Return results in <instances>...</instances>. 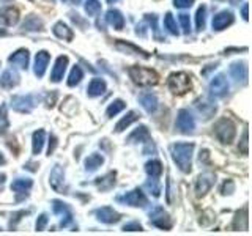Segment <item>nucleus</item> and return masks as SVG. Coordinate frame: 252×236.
<instances>
[{"mask_svg": "<svg viewBox=\"0 0 252 236\" xmlns=\"http://www.w3.org/2000/svg\"><path fill=\"white\" fill-rule=\"evenodd\" d=\"M69 18H71V21H73L74 24H77V26H81V29H85V27H87V21H84L77 13H69Z\"/></svg>", "mask_w": 252, "mask_h": 236, "instance_id": "obj_47", "label": "nucleus"}, {"mask_svg": "<svg viewBox=\"0 0 252 236\" xmlns=\"http://www.w3.org/2000/svg\"><path fill=\"white\" fill-rule=\"evenodd\" d=\"M240 149L243 151V154H248V131H244V134H243V140H241V148Z\"/></svg>", "mask_w": 252, "mask_h": 236, "instance_id": "obj_49", "label": "nucleus"}, {"mask_svg": "<svg viewBox=\"0 0 252 236\" xmlns=\"http://www.w3.org/2000/svg\"><path fill=\"white\" fill-rule=\"evenodd\" d=\"M210 91L213 96L216 98H224L225 94L228 93V82L224 74H218L211 79L210 82Z\"/></svg>", "mask_w": 252, "mask_h": 236, "instance_id": "obj_10", "label": "nucleus"}, {"mask_svg": "<svg viewBox=\"0 0 252 236\" xmlns=\"http://www.w3.org/2000/svg\"><path fill=\"white\" fill-rule=\"evenodd\" d=\"M2 164H5V157H3L2 153H0V165H2Z\"/></svg>", "mask_w": 252, "mask_h": 236, "instance_id": "obj_54", "label": "nucleus"}, {"mask_svg": "<svg viewBox=\"0 0 252 236\" xmlns=\"http://www.w3.org/2000/svg\"><path fill=\"white\" fill-rule=\"evenodd\" d=\"M117 202H122V203H126V205H129V206H136V208H139V206L142 208V206H145V205H148L145 194L142 192V189H139V187L126 192L122 197H117Z\"/></svg>", "mask_w": 252, "mask_h": 236, "instance_id": "obj_7", "label": "nucleus"}, {"mask_svg": "<svg viewBox=\"0 0 252 236\" xmlns=\"http://www.w3.org/2000/svg\"><path fill=\"white\" fill-rule=\"evenodd\" d=\"M115 47L118 51H122V52H126V54H134V55H142V57H145L148 59L150 57V54H147L144 49H140V47L137 46H134L131 43H126V41H122V39H117L115 41Z\"/></svg>", "mask_w": 252, "mask_h": 236, "instance_id": "obj_26", "label": "nucleus"}, {"mask_svg": "<svg viewBox=\"0 0 252 236\" xmlns=\"http://www.w3.org/2000/svg\"><path fill=\"white\" fill-rule=\"evenodd\" d=\"M150 224L161 228V230H170L172 228V219L161 206H156L150 211Z\"/></svg>", "mask_w": 252, "mask_h": 236, "instance_id": "obj_6", "label": "nucleus"}, {"mask_svg": "<svg viewBox=\"0 0 252 236\" xmlns=\"http://www.w3.org/2000/svg\"><path fill=\"white\" fill-rule=\"evenodd\" d=\"M205 21H207V6L202 5L195 13V26L199 31H202L205 29Z\"/></svg>", "mask_w": 252, "mask_h": 236, "instance_id": "obj_38", "label": "nucleus"}, {"mask_svg": "<svg viewBox=\"0 0 252 236\" xmlns=\"http://www.w3.org/2000/svg\"><path fill=\"white\" fill-rule=\"evenodd\" d=\"M215 136L224 145H230L236 136V126L230 118H220L215 124Z\"/></svg>", "mask_w": 252, "mask_h": 236, "instance_id": "obj_2", "label": "nucleus"}, {"mask_svg": "<svg viewBox=\"0 0 252 236\" xmlns=\"http://www.w3.org/2000/svg\"><path fill=\"white\" fill-rule=\"evenodd\" d=\"M145 187L150 191V194H153L155 197H159L161 195V187H159V184H158L156 178L148 179L147 183H145Z\"/></svg>", "mask_w": 252, "mask_h": 236, "instance_id": "obj_41", "label": "nucleus"}, {"mask_svg": "<svg viewBox=\"0 0 252 236\" xmlns=\"http://www.w3.org/2000/svg\"><path fill=\"white\" fill-rule=\"evenodd\" d=\"M152 140V136H150L148 132V128L147 126H139L137 129H134L129 137H128V144H148V142Z\"/></svg>", "mask_w": 252, "mask_h": 236, "instance_id": "obj_20", "label": "nucleus"}, {"mask_svg": "<svg viewBox=\"0 0 252 236\" xmlns=\"http://www.w3.org/2000/svg\"><path fill=\"white\" fill-rule=\"evenodd\" d=\"M144 228L139 222H128L123 225V232H142Z\"/></svg>", "mask_w": 252, "mask_h": 236, "instance_id": "obj_45", "label": "nucleus"}, {"mask_svg": "<svg viewBox=\"0 0 252 236\" xmlns=\"http://www.w3.org/2000/svg\"><path fill=\"white\" fill-rule=\"evenodd\" d=\"M194 3V0H173V6L175 8H189Z\"/></svg>", "mask_w": 252, "mask_h": 236, "instance_id": "obj_48", "label": "nucleus"}, {"mask_svg": "<svg viewBox=\"0 0 252 236\" xmlns=\"http://www.w3.org/2000/svg\"><path fill=\"white\" fill-rule=\"evenodd\" d=\"M215 183H216V175H215V173H210V172L202 173V175L197 178V181H195V192H197V195H199V197L205 195L213 187V184H215Z\"/></svg>", "mask_w": 252, "mask_h": 236, "instance_id": "obj_11", "label": "nucleus"}, {"mask_svg": "<svg viewBox=\"0 0 252 236\" xmlns=\"http://www.w3.org/2000/svg\"><path fill=\"white\" fill-rule=\"evenodd\" d=\"M49 183L51 187L54 189L55 192H60V194H66V186H65V172L60 167V165H55L51 172V177H49Z\"/></svg>", "mask_w": 252, "mask_h": 236, "instance_id": "obj_9", "label": "nucleus"}, {"mask_svg": "<svg viewBox=\"0 0 252 236\" xmlns=\"http://www.w3.org/2000/svg\"><path fill=\"white\" fill-rule=\"evenodd\" d=\"M145 172L148 173L150 178H159L162 173V164L158 159H152L145 164Z\"/></svg>", "mask_w": 252, "mask_h": 236, "instance_id": "obj_34", "label": "nucleus"}, {"mask_svg": "<svg viewBox=\"0 0 252 236\" xmlns=\"http://www.w3.org/2000/svg\"><path fill=\"white\" fill-rule=\"evenodd\" d=\"M52 209L55 214L62 216V227H68L73 222V214H71V209L68 208L66 203H63L62 200H54L52 202Z\"/></svg>", "mask_w": 252, "mask_h": 236, "instance_id": "obj_15", "label": "nucleus"}, {"mask_svg": "<svg viewBox=\"0 0 252 236\" xmlns=\"http://www.w3.org/2000/svg\"><path fill=\"white\" fill-rule=\"evenodd\" d=\"M195 107L200 114L205 115L203 117L205 120H208V118L216 112V106L210 101H195Z\"/></svg>", "mask_w": 252, "mask_h": 236, "instance_id": "obj_33", "label": "nucleus"}, {"mask_svg": "<svg viewBox=\"0 0 252 236\" xmlns=\"http://www.w3.org/2000/svg\"><path fill=\"white\" fill-rule=\"evenodd\" d=\"M230 74L236 82H248V65L246 61H235L230 65Z\"/></svg>", "mask_w": 252, "mask_h": 236, "instance_id": "obj_19", "label": "nucleus"}, {"mask_svg": "<svg viewBox=\"0 0 252 236\" xmlns=\"http://www.w3.org/2000/svg\"><path fill=\"white\" fill-rule=\"evenodd\" d=\"M55 147H57V139H55V136H51L49 137V149H47V154L51 156L54 153Z\"/></svg>", "mask_w": 252, "mask_h": 236, "instance_id": "obj_50", "label": "nucleus"}, {"mask_svg": "<svg viewBox=\"0 0 252 236\" xmlns=\"http://www.w3.org/2000/svg\"><path fill=\"white\" fill-rule=\"evenodd\" d=\"M175 128L181 134H191L195 129V120L191 115V112L186 109H181L178 115H177V121H175Z\"/></svg>", "mask_w": 252, "mask_h": 236, "instance_id": "obj_8", "label": "nucleus"}, {"mask_svg": "<svg viewBox=\"0 0 252 236\" xmlns=\"http://www.w3.org/2000/svg\"><path fill=\"white\" fill-rule=\"evenodd\" d=\"M139 102H140L142 107H144L148 114L156 112V109H158V98H156L155 93H152V91L140 93L139 94Z\"/></svg>", "mask_w": 252, "mask_h": 236, "instance_id": "obj_21", "label": "nucleus"}, {"mask_svg": "<svg viewBox=\"0 0 252 236\" xmlns=\"http://www.w3.org/2000/svg\"><path fill=\"white\" fill-rule=\"evenodd\" d=\"M192 151H194V144H173L170 147V153H172V159L177 164V167L183 172L189 173L191 172V159H192Z\"/></svg>", "mask_w": 252, "mask_h": 236, "instance_id": "obj_1", "label": "nucleus"}, {"mask_svg": "<svg viewBox=\"0 0 252 236\" xmlns=\"http://www.w3.org/2000/svg\"><path fill=\"white\" fill-rule=\"evenodd\" d=\"M32 186H33V181L30 178H16L11 183V191L21 195H27Z\"/></svg>", "mask_w": 252, "mask_h": 236, "instance_id": "obj_24", "label": "nucleus"}, {"mask_svg": "<svg viewBox=\"0 0 252 236\" xmlns=\"http://www.w3.org/2000/svg\"><path fill=\"white\" fill-rule=\"evenodd\" d=\"M128 73L134 81V84L142 85V87L155 85V84H158V79H159V76H158L155 69L144 68V66H131L128 69Z\"/></svg>", "mask_w": 252, "mask_h": 236, "instance_id": "obj_3", "label": "nucleus"}, {"mask_svg": "<svg viewBox=\"0 0 252 236\" xmlns=\"http://www.w3.org/2000/svg\"><path fill=\"white\" fill-rule=\"evenodd\" d=\"M2 2H5V3H6V2H11V0H2Z\"/></svg>", "mask_w": 252, "mask_h": 236, "instance_id": "obj_58", "label": "nucleus"}, {"mask_svg": "<svg viewBox=\"0 0 252 236\" xmlns=\"http://www.w3.org/2000/svg\"><path fill=\"white\" fill-rule=\"evenodd\" d=\"M2 35H6V31H5V30H0V36H2Z\"/></svg>", "mask_w": 252, "mask_h": 236, "instance_id": "obj_56", "label": "nucleus"}, {"mask_svg": "<svg viewBox=\"0 0 252 236\" xmlns=\"http://www.w3.org/2000/svg\"><path fill=\"white\" fill-rule=\"evenodd\" d=\"M47 222H49V217H47V214H39L38 216V219H36V230L38 232H43L44 228H46V225H47Z\"/></svg>", "mask_w": 252, "mask_h": 236, "instance_id": "obj_44", "label": "nucleus"}, {"mask_svg": "<svg viewBox=\"0 0 252 236\" xmlns=\"http://www.w3.org/2000/svg\"><path fill=\"white\" fill-rule=\"evenodd\" d=\"M106 88H107V85L104 82V79L94 77L90 81L89 87H87V94H89L90 98H98L106 91Z\"/></svg>", "mask_w": 252, "mask_h": 236, "instance_id": "obj_23", "label": "nucleus"}, {"mask_svg": "<svg viewBox=\"0 0 252 236\" xmlns=\"http://www.w3.org/2000/svg\"><path fill=\"white\" fill-rule=\"evenodd\" d=\"M19 74H18V71L13 69V68H8L3 71V74L0 76V87L5 90H10L13 88V87H16L19 84Z\"/></svg>", "mask_w": 252, "mask_h": 236, "instance_id": "obj_16", "label": "nucleus"}, {"mask_svg": "<svg viewBox=\"0 0 252 236\" xmlns=\"http://www.w3.org/2000/svg\"><path fill=\"white\" fill-rule=\"evenodd\" d=\"M106 21L112 26L115 30H123L125 27V18H123V14L118 11V10H109L106 13Z\"/></svg>", "mask_w": 252, "mask_h": 236, "instance_id": "obj_27", "label": "nucleus"}, {"mask_svg": "<svg viewBox=\"0 0 252 236\" xmlns=\"http://www.w3.org/2000/svg\"><path fill=\"white\" fill-rule=\"evenodd\" d=\"M8 126H10V121H8V115H6V107L2 106L0 107V134H5Z\"/></svg>", "mask_w": 252, "mask_h": 236, "instance_id": "obj_40", "label": "nucleus"}, {"mask_svg": "<svg viewBox=\"0 0 252 236\" xmlns=\"http://www.w3.org/2000/svg\"><path fill=\"white\" fill-rule=\"evenodd\" d=\"M125 107H126V104H125V101H123V99H115V101L112 102V104H110V106L107 107L106 115H107L109 118H112V117H115L117 114H120Z\"/></svg>", "mask_w": 252, "mask_h": 236, "instance_id": "obj_37", "label": "nucleus"}, {"mask_svg": "<svg viewBox=\"0 0 252 236\" xmlns=\"http://www.w3.org/2000/svg\"><path fill=\"white\" fill-rule=\"evenodd\" d=\"M233 21H235L233 13H232V11H228V10H222V11H219L218 14H215V18H213L211 26H213V30L220 31V30L227 29L228 26H232Z\"/></svg>", "mask_w": 252, "mask_h": 236, "instance_id": "obj_12", "label": "nucleus"}, {"mask_svg": "<svg viewBox=\"0 0 252 236\" xmlns=\"http://www.w3.org/2000/svg\"><path fill=\"white\" fill-rule=\"evenodd\" d=\"M44 142H46V132L43 129L35 131L33 137H32V151H33V154L41 153V149L44 147Z\"/></svg>", "mask_w": 252, "mask_h": 236, "instance_id": "obj_30", "label": "nucleus"}, {"mask_svg": "<svg viewBox=\"0 0 252 236\" xmlns=\"http://www.w3.org/2000/svg\"><path fill=\"white\" fill-rule=\"evenodd\" d=\"M145 19L150 22V26L153 27V31H155V36L159 39V29H158V18H156V14H147L145 16Z\"/></svg>", "mask_w": 252, "mask_h": 236, "instance_id": "obj_43", "label": "nucleus"}, {"mask_svg": "<svg viewBox=\"0 0 252 236\" xmlns=\"http://www.w3.org/2000/svg\"><path fill=\"white\" fill-rule=\"evenodd\" d=\"M38 102H39V98L36 94H16V96L11 98V107L16 112L29 114L32 112V109L36 107Z\"/></svg>", "mask_w": 252, "mask_h": 236, "instance_id": "obj_4", "label": "nucleus"}, {"mask_svg": "<svg viewBox=\"0 0 252 236\" xmlns=\"http://www.w3.org/2000/svg\"><path fill=\"white\" fill-rule=\"evenodd\" d=\"M94 216H96V219L102 224H117L118 220L122 219L120 212H117L110 206H102V208L94 209Z\"/></svg>", "mask_w": 252, "mask_h": 236, "instance_id": "obj_13", "label": "nucleus"}, {"mask_svg": "<svg viewBox=\"0 0 252 236\" xmlns=\"http://www.w3.org/2000/svg\"><path fill=\"white\" fill-rule=\"evenodd\" d=\"M178 19H180V24H181V29H183V31L186 35L191 33V19H189V14L186 13H181L178 16Z\"/></svg>", "mask_w": 252, "mask_h": 236, "instance_id": "obj_42", "label": "nucleus"}, {"mask_svg": "<svg viewBox=\"0 0 252 236\" xmlns=\"http://www.w3.org/2000/svg\"><path fill=\"white\" fill-rule=\"evenodd\" d=\"M102 164H104V157H102L101 154H98V153H93L85 159V170L87 172H94V170H98Z\"/></svg>", "mask_w": 252, "mask_h": 236, "instance_id": "obj_32", "label": "nucleus"}, {"mask_svg": "<svg viewBox=\"0 0 252 236\" xmlns=\"http://www.w3.org/2000/svg\"><path fill=\"white\" fill-rule=\"evenodd\" d=\"M49 60H51V55L47 51H39L35 57V76L36 77H43L44 73H46V68L49 65Z\"/></svg>", "mask_w": 252, "mask_h": 236, "instance_id": "obj_18", "label": "nucleus"}, {"mask_svg": "<svg viewBox=\"0 0 252 236\" xmlns=\"http://www.w3.org/2000/svg\"><path fill=\"white\" fill-rule=\"evenodd\" d=\"M35 167H36V165H35V164H32V162L27 164V165H24V169H29V170H36Z\"/></svg>", "mask_w": 252, "mask_h": 236, "instance_id": "obj_53", "label": "nucleus"}, {"mask_svg": "<svg viewBox=\"0 0 252 236\" xmlns=\"http://www.w3.org/2000/svg\"><path fill=\"white\" fill-rule=\"evenodd\" d=\"M8 61H10L11 65L21 68V69H27L29 68V51L27 49H18L16 52H13V55H10Z\"/></svg>", "mask_w": 252, "mask_h": 236, "instance_id": "obj_22", "label": "nucleus"}, {"mask_svg": "<svg viewBox=\"0 0 252 236\" xmlns=\"http://www.w3.org/2000/svg\"><path fill=\"white\" fill-rule=\"evenodd\" d=\"M139 114L136 112V110H131V112H128L126 114L120 121L117 123V126H115V132H123L126 128H129V126L134 123V121H137L139 120Z\"/></svg>", "mask_w": 252, "mask_h": 236, "instance_id": "obj_29", "label": "nucleus"}, {"mask_svg": "<svg viewBox=\"0 0 252 236\" xmlns=\"http://www.w3.org/2000/svg\"><path fill=\"white\" fill-rule=\"evenodd\" d=\"M19 21V11L13 6H5L0 8V26L3 27H11L16 26Z\"/></svg>", "mask_w": 252, "mask_h": 236, "instance_id": "obj_14", "label": "nucleus"}, {"mask_svg": "<svg viewBox=\"0 0 252 236\" xmlns=\"http://www.w3.org/2000/svg\"><path fill=\"white\" fill-rule=\"evenodd\" d=\"M235 191V184H233V181L232 179H227L225 183L222 184V189H220V192H222L224 195L227 194H232Z\"/></svg>", "mask_w": 252, "mask_h": 236, "instance_id": "obj_46", "label": "nucleus"}, {"mask_svg": "<svg viewBox=\"0 0 252 236\" xmlns=\"http://www.w3.org/2000/svg\"><path fill=\"white\" fill-rule=\"evenodd\" d=\"M5 179H6V175L5 173H0V187L5 184Z\"/></svg>", "mask_w": 252, "mask_h": 236, "instance_id": "obj_52", "label": "nucleus"}, {"mask_svg": "<svg viewBox=\"0 0 252 236\" xmlns=\"http://www.w3.org/2000/svg\"><path fill=\"white\" fill-rule=\"evenodd\" d=\"M68 66V57L66 55H60V57L55 60V65L52 68V73H51V81L52 82H60L63 76H65V71Z\"/></svg>", "mask_w": 252, "mask_h": 236, "instance_id": "obj_17", "label": "nucleus"}, {"mask_svg": "<svg viewBox=\"0 0 252 236\" xmlns=\"http://www.w3.org/2000/svg\"><path fill=\"white\" fill-rule=\"evenodd\" d=\"M85 11L89 16H98L101 11L99 0H85Z\"/></svg>", "mask_w": 252, "mask_h": 236, "instance_id": "obj_39", "label": "nucleus"}, {"mask_svg": "<svg viewBox=\"0 0 252 236\" xmlns=\"http://www.w3.org/2000/svg\"><path fill=\"white\" fill-rule=\"evenodd\" d=\"M52 31H54V35L57 36V38H60V39H63V41H71V39L74 38V33H73V30H71L66 24H63V22H57L54 26V29H52Z\"/></svg>", "mask_w": 252, "mask_h": 236, "instance_id": "obj_28", "label": "nucleus"}, {"mask_svg": "<svg viewBox=\"0 0 252 236\" xmlns=\"http://www.w3.org/2000/svg\"><path fill=\"white\" fill-rule=\"evenodd\" d=\"M71 2H73V3H79V2H81V0H71Z\"/></svg>", "mask_w": 252, "mask_h": 236, "instance_id": "obj_57", "label": "nucleus"}, {"mask_svg": "<svg viewBox=\"0 0 252 236\" xmlns=\"http://www.w3.org/2000/svg\"><path fill=\"white\" fill-rule=\"evenodd\" d=\"M22 30L26 31H41L44 30V22L35 14H29L26 21L22 22Z\"/></svg>", "mask_w": 252, "mask_h": 236, "instance_id": "obj_25", "label": "nucleus"}, {"mask_svg": "<svg viewBox=\"0 0 252 236\" xmlns=\"http://www.w3.org/2000/svg\"><path fill=\"white\" fill-rule=\"evenodd\" d=\"M164 29L167 30L170 35H173V36L180 35V30L177 27V22H175V19H173L172 13H167V14L164 16Z\"/></svg>", "mask_w": 252, "mask_h": 236, "instance_id": "obj_35", "label": "nucleus"}, {"mask_svg": "<svg viewBox=\"0 0 252 236\" xmlns=\"http://www.w3.org/2000/svg\"><path fill=\"white\" fill-rule=\"evenodd\" d=\"M115 2H118V0H107V3H115Z\"/></svg>", "mask_w": 252, "mask_h": 236, "instance_id": "obj_55", "label": "nucleus"}, {"mask_svg": "<svg viewBox=\"0 0 252 236\" xmlns=\"http://www.w3.org/2000/svg\"><path fill=\"white\" fill-rule=\"evenodd\" d=\"M248 8H249V6H248V3H244V5H243L241 13H243V19H244V21H248Z\"/></svg>", "mask_w": 252, "mask_h": 236, "instance_id": "obj_51", "label": "nucleus"}, {"mask_svg": "<svg viewBox=\"0 0 252 236\" xmlns=\"http://www.w3.org/2000/svg\"><path fill=\"white\" fill-rule=\"evenodd\" d=\"M84 79V71L82 68L76 65L73 69H71V73H69V77H68V85L69 87H74L77 84H81V81Z\"/></svg>", "mask_w": 252, "mask_h": 236, "instance_id": "obj_36", "label": "nucleus"}, {"mask_svg": "<svg viewBox=\"0 0 252 236\" xmlns=\"http://www.w3.org/2000/svg\"><path fill=\"white\" fill-rule=\"evenodd\" d=\"M115 177H117L115 172H109V173H106L104 177L96 178L94 183H96L98 189H101V191H109V189H112L114 184H115Z\"/></svg>", "mask_w": 252, "mask_h": 236, "instance_id": "obj_31", "label": "nucleus"}, {"mask_svg": "<svg viewBox=\"0 0 252 236\" xmlns=\"http://www.w3.org/2000/svg\"><path fill=\"white\" fill-rule=\"evenodd\" d=\"M167 85L172 93L185 94L186 91H189V88H191V77H189L186 73H172L169 76Z\"/></svg>", "mask_w": 252, "mask_h": 236, "instance_id": "obj_5", "label": "nucleus"}]
</instances>
